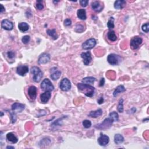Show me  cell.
<instances>
[{
	"label": "cell",
	"mask_w": 149,
	"mask_h": 149,
	"mask_svg": "<svg viewBox=\"0 0 149 149\" xmlns=\"http://www.w3.org/2000/svg\"><path fill=\"white\" fill-rule=\"evenodd\" d=\"M41 87L42 90L45 91H52L54 89V87L52 84L51 82L49 79H44L41 84Z\"/></svg>",
	"instance_id": "5"
},
{
	"label": "cell",
	"mask_w": 149,
	"mask_h": 149,
	"mask_svg": "<svg viewBox=\"0 0 149 149\" xmlns=\"http://www.w3.org/2000/svg\"><path fill=\"white\" fill-rule=\"evenodd\" d=\"M95 81V78H93V77H86L82 80V82L84 84H93Z\"/></svg>",
	"instance_id": "27"
},
{
	"label": "cell",
	"mask_w": 149,
	"mask_h": 149,
	"mask_svg": "<svg viewBox=\"0 0 149 149\" xmlns=\"http://www.w3.org/2000/svg\"><path fill=\"white\" fill-rule=\"evenodd\" d=\"M83 126L85 128H89L92 126V123L89 120H84L82 122Z\"/></svg>",
	"instance_id": "33"
},
{
	"label": "cell",
	"mask_w": 149,
	"mask_h": 149,
	"mask_svg": "<svg viewBox=\"0 0 149 149\" xmlns=\"http://www.w3.org/2000/svg\"><path fill=\"white\" fill-rule=\"evenodd\" d=\"M98 103L99 104H102L103 103V102H104V98H103V97H101L99 100H98Z\"/></svg>",
	"instance_id": "42"
},
{
	"label": "cell",
	"mask_w": 149,
	"mask_h": 149,
	"mask_svg": "<svg viewBox=\"0 0 149 149\" xmlns=\"http://www.w3.org/2000/svg\"><path fill=\"white\" fill-rule=\"evenodd\" d=\"M0 7H1V9H0V12L2 13L4 11H5V8L2 5H0Z\"/></svg>",
	"instance_id": "43"
},
{
	"label": "cell",
	"mask_w": 149,
	"mask_h": 149,
	"mask_svg": "<svg viewBox=\"0 0 149 149\" xmlns=\"http://www.w3.org/2000/svg\"><path fill=\"white\" fill-rule=\"evenodd\" d=\"M47 33L49 34L50 37H51L52 38H53V39L55 40L58 38L57 32H56V30L55 29H52V30L49 29V30H47Z\"/></svg>",
	"instance_id": "28"
},
{
	"label": "cell",
	"mask_w": 149,
	"mask_h": 149,
	"mask_svg": "<svg viewBox=\"0 0 149 149\" xmlns=\"http://www.w3.org/2000/svg\"><path fill=\"white\" fill-rule=\"evenodd\" d=\"M81 56V57L83 58L84 64L85 65H88L92 60L90 52H83V53H82Z\"/></svg>",
	"instance_id": "12"
},
{
	"label": "cell",
	"mask_w": 149,
	"mask_h": 149,
	"mask_svg": "<svg viewBox=\"0 0 149 149\" xmlns=\"http://www.w3.org/2000/svg\"><path fill=\"white\" fill-rule=\"evenodd\" d=\"M78 87L79 91H81L87 97H92L94 94L95 88L89 84L84 83H79Z\"/></svg>",
	"instance_id": "1"
},
{
	"label": "cell",
	"mask_w": 149,
	"mask_h": 149,
	"mask_svg": "<svg viewBox=\"0 0 149 149\" xmlns=\"http://www.w3.org/2000/svg\"><path fill=\"white\" fill-rule=\"evenodd\" d=\"M50 60V55L48 53H43L40 55L38 59V63L40 65L46 64Z\"/></svg>",
	"instance_id": "10"
},
{
	"label": "cell",
	"mask_w": 149,
	"mask_h": 149,
	"mask_svg": "<svg viewBox=\"0 0 149 149\" xmlns=\"http://www.w3.org/2000/svg\"><path fill=\"white\" fill-rule=\"evenodd\" d=\"M96 45V40L92 38L87 40L82 44V48L84 50H90L94 48Z\"/></svg>",
	"instance_id": "7"
},
{
	"label": "cell",
	"mask_w": 149,
	"mask_h": 149,
	"mask_svg": "<svg viewBox=\"0 0 149 149\" xmlns=\"http://www.w3.org/2000/svg\"><path fill=\"white\" fill-rule=\"evenodd\" d=\"M143 42V40L140 37L136 36L133 37L131 39L130 42V47L132 48L133 50H136L139 48L140 45L142 44Z\"/></svg>",
	"instance_id": "6"
},
{
	"label": "cell",
	"mask_w": 149,
	"mask_h": 149,
	"mask_svg": "<svg viewBox=\"0 0 149 149\" xmlns=\"http://www.w3.org/2000/svg\"><path fill=\"white\" fill-rule=\"evenodd\" d=\"M84 26L82 25L81 23H78L76 26L75 28V31L78 33H82L84 30Z\"/></svg>",
	"instance_id": "30"
},
{
	"label": "cell",
	"mask_w": 149,
	"mask_h": 149,
	"mask_svg": "<svg viewBox=\"0 0 149 149\" xmlns=\"http://www.w3.org/2000/svg\"><path fill=\"white\" fill-rule=\"evenodd\" d=\"M31 73L33 74V80L37 83H38L41 81L42 76H43L42 71L37 66H33V67L31 68Z\"/></svg>",
	"instance_id": "2"
},
{
	"label": "cell",
	"mask_w": 149,
	"mask_h": 149,
	"mask_svg": "<svg viewBox=\"0 0 149 149\" xmlns=\"http://www.w3.org/2000/svg\"><path fill=\"white\" fill-rule=\"evenodd\" d=\"M109 116H110V118L113 120V122H117L119 119L118 114L116 112H112V113L109 114Z\"/></svg>",
	"instance_id": "29"
},
{
	"label": "cell",
	"mask_w": 149,
	"mask_h": 149,
	"mask_svg": "<svg viewBox=\"0 0 149 149\" xmlns=\"http://www.w3.org/2000/svg\"><path fill=\"white\" fill-rule=\"evenodd\" d=\"M108 39L111 41H115L117 40V36L114 31H110L107 34Z\"/></svg>",
	"instance_id": "26"
},
{
	"label": "cell",
	"mask_w": 149,
	"mask_h": 149,
	"mask_svg": "<svg viewBox=\"0 0 149 149\" xmlns=\"http://www.w3.org/2000/svg\"><path fill=\"white\" fill-rule=\"evenodd\" d=\"M42 1H37L36 2V8L39 10H42L44 8V5H42Z\"/></svg>",
	"instance_id": "35"
},
{
	"label": "cell",
	"mask_w": 149,
	"mask_h": 149,
	"mask_svg": "<svg viewBox=\"0 0 149 149\" xmlns=\"http://www.w3.org/2000/svg\"><path fill=\"white\" fill-rule=\"evenodd\" d=\"M7 139L10 142L12 143H17L18 141V138L15 136L14 134H13L12 133H9L7 135Z\"/></svg>",
	"instance_id": "22"
},
{
	"label": "cell",
	"mask_w": 149,
	"mask_h": 149,
	"mask_svg": "<svg viewBox=\"0 0 149 149\" xmlns=\"http://www.w3.org/2000/svg\"><path fill=\"white\" fill-rule=\"evenodd\" d=\"M124 138L121 134H116L114 136V142L116 145H120L124 142Z\"/></svg>",
	"instance_id": "24"
},
{
	"label": "cell",
	"mask_w": 149,
	"mask_h": 149,
	"mask_svg": "<svg viewBox=\"0 0 149 149\" xmlns=\"http://www.w3.org/2000/svg\"><path fill=\"white\" fill-rule=\"evenodd\" d=\"M29 72V68L26 65H19L17 68V73L19 75L23 76Z\"/></svg>",
	"instance_id": "11"
},
{
	"label": "cell",
	"mask_w": 149,
	"mask_h": 149,
	"mask_svg": "<svg viewBox=\"0 0 149 149\" xmlns=\"http://www.w3.org/2000/svg\"><path fill=\"white\" fill-rule=\"evenodd\" d=\"M142 29L143 31H145L146 33H148L149 31V23H145L144 25H143Z\"/></svg>",
	"instance_id": "34"
},
{
	"label": "cell",
	"mask_w": 149,
	"mask_h": 149,
	"mask_svg": "<svg viewBox=\"0 0 149 149\" xmlns=\"http://www.w3.org/2000/svg\"><path fill=\"white\" fill-rule=\"evenodd\" d=\"M37 87L34 86H31L28 89V94L31 100H34L37 97Z\"/></svg>",
	"instance_id": "15"
},
{
	"label": "cell",
	"mask_w": 149,
	"mask_h": 149,
	"mask_svg": "<svg viewBox=\"0 0 149 149\" xmlns=\"http://www.w3.org/2000/svg\"><path fill=\"white\" fill-rule=\"evenodd\" d=\"M113 122H114L113 121V120L109 117L108 118L105 119L104 121L101 124L96 125H95V127L99 129H107L110 128L112 126V124H113Z\"/></svg>",
	"instance_id": "3"
},
{
	"label": "cell",
	"mask_w": 149,
	"mask_h": 149,
	"mask_svg": "<svg viewBox=\"0 0 149 149\" xmlns=\"http://www.w3.org/2000/svg\"><path fill=\"white\" fill-rule=\"evenodd\" d=\"M103 111L102 109H98L97 110L94 111H91L89 114V116L92 118H97L98 116H100L102 115Z\"/></svg>",
	"instance_id": "23"
},
{
	"label": "cell",
	"mask_w": 149,
	"mask_h": 149,
	"mask_svg": "<svg viewBox=\"0 0 149 149\" xmlns=\"http://www.w3.org/2000/svg\"><path fill=\"white\" fill-rule=\"evenodd\" d=\"M51 72H52V73L51 74V78L52 80H54V81H56V80H58L60 78V76L61 75V72L59 70H57V68H55V70H52L51 69Z\"/></svg>",
	"instance_id": "18"
},
{
	"label": "cell",
	"mask_w": 149,
	"mask_h": 149,
	"mask_svg": "<svg viewBox=\"0 0 149 149\" xmlns=\"http://www.w3.org/2000/svg\"><path fill=\"white\" fill-rule=\"evenodd\" d=\"M10 118H11V121L12 124H14L15 122L17 121V116H16V114L14 113H10Z\"/></svg>",
	"instance_id": "37"
},
{
	"label": "cell",
	"mask_w": 149,
	"mask_h": 149,
	"mask_svg": "<svg viewBox=\"0 0 149 149\" xmlns=\"http://www.w3.org/2000/svg\"><path fill=\"white\" fill-rule=\"evenodd\" d=\"M126 90V89L125 88V87L122 85H120V86H118V87L114 90L113 92V95L114 97H116V95H118L119 93L124 92Z\"/></svg>",
	"instance_id": "25"
},
{
	"label": "cell",
	"mask_w": 149,
	"mask_h": 149,
	"mask_svg": "<svg viewBox=\"0 0 149 149\" xmlns=\"http://www.w3.org/2000/svg\"><path fill=\"white\" fill-rule=\"evenodd\" d=\"M77 16L81 20L86 19V10L84 9H80L77 11Z\"/></svg>",
	"instance_id": "20"
},
{
	"label": "cell",
	"mask_w": 149,
	"mask_h": 149,
	"mask_svg": "<svg viewBox=\"0 0 149 149\" xmlns=\"http://www.w3.org/2000/svg\"><path fill=\"white\" fill-rule=\"evenodd\" d=\"M25 108V105L19 103H15L12 105L11 109L14 112H19V113H21L24 109Z\"/></svg>",
	"instance_id": "14"
},
{
	"label": "cell",
	"mask_w": 149,
	"mask_h": 149,
	"mask_svg": "<svg viewBox=\"0 0 149 149\" xmlns=\"http://www.w3.org/2000/svg\"><path fill=\"white\" fill-rule=\"evenodd\" d=\"M18 28L22 32H26V31H27L29 30V26L27 23L21 22L19 23Z\"/></svg>",
	"instance_id": "21"
},
{
	"label": "cell",
	"mask_w": 149,
	"mask_h": 149,
	"mask_svg": "<svg viewBox=\"0 0 149 149\" xmlns=\"http://www.w3.org/2000/svg\"><path fill=\"white\" fill-rule=\"evenodd\" d=\"M114 19L113 18H111L110 19L108 20V22L107 23V27L110 29H113L114 28Z\"/></svg>",
	"instance_id": "32"
},
{
	"label": "cell",
	"mask_w": 149,
	"mask_h": 149,
	"mask_svg": "<svg viewBox=\"0 0 149 149\" xmlns=\"http://www.w3.org/2000/svg\"><path fill=\"white\" fill-rule=\"evenodd\" d=\"M107 61L110 64L112 65H118L119 63L121 61V58L119 55L115 54H111L108 55L107 57Z\"/></svg>",
	"instance_id": "4"
},
{
	"label": "cell",
	"mask_w": 149,
	"mask_h": 149,
	"mask_svg": "<svg viewBox=\"0 0 149 149\" xmlns=\"http://www.w3.org/2000/svg\"><path fill=\"white\" fill-rule=\"evenodd\" d=\"M72 21L70 19H66L64 21V25L65 26H70L71 25Z\"/></svg>",
	"instance_id": "40"
},
{
	"label": "cell",
	"mask_w": 149,
	"mask_h": 149,
	"mask_svg": "<svg viewBox=\"0 0 149 149\" xmlns=\"http://www.w3.org/2000/svg\"><path fill=\"white\" fill-rule=\"evenodd\" d=\"M104 83H105V80H104V78L101 79L99 86H103L104 84Z\"/></svg>",
	"instance_id": "41"
},
{
	"label": "cell",
	"mask_w": 149,
	"mask_h": 149,
	"mask_svg": "<svg viewBox=\"0 0 149 149\" xmlns=\"http://www.w3.org/2000/svg\"><path fill=\"white\" fill-rule=\"evenodd\" d=\"M1 116H2V115H3V113H2V112H1Z\"/></svg>",
	"instance_id": "45"
},
{
	"label": "cell",
	"mask_w": 149,
	"mask_h": 149,
	"mask_svg": "<svg viewBox=\"0 0 149 149\" xmlns=\"http://www.w3.org/2000/svg\"><path fill=\"white\" fill-rule=\"evenodd\" d=\"M1 27L6 30H11L14 28V25L12 22L7 19H4L1 22Z\"/></svg>",
	"instance_id": "13"
},
{
	"label": "cell",
	"mask_w": 149,
	"mask_h": 149,
	"mask_svg": "<svg viewBox=\"0 0 149 149\" xmlns=\"http://www.w3.org/2000/svg\"><path fill=\"white\" fill-rule=\"evenodd\" d=\"M30 40V37L29 36H25L22 37V41L24 44H27Z\"/></svg>",
	"instance_id": "36"
},
{
	"label": "cell",
	"mask_w": 149,
	"mask_h": 149,
	"mask_svg": "<svg viewBox=\"0 0 149 149\" xmlns=\"http://www.w3.org/2000/svg\"><path fill=\"white\" fill-rule=\"evenodd\" d=\"M124 100L123 99H121L119 100V104L118 105V111L119 113H123L124 111V105H123Z\"/></svg>",
	"instance_id": "31"
},
{
	"label": "cell",
	"mask_w": 149,
	"mask_h": 149,
	"mask_svg": "<svg viewBox=\"0 0 149 149\" xmlns=\"http://www.w3.org/2000/svg\"><path fill=\"white\" fill-rule=\"evenodd\" d=\"M88 0H81V1H80V4H81V6L83 7H86L88 5Z\"/></svg>",
	"instance_id": "38"
},
{
	"label": "cell",
	"mask_w": 149,
	"mask_h": 149,
	"mask_svg": "<svg viewBox=\"0 0 149 149\" xmlns=\"http://www.w3.org/2000/svg\"><path fill=\"white\" fill-rule=\"evenodd\" d=\"M51 96V93L49 91H46L40 95V100L42 103H47Z\"/></svg>",
	"instance_id": "17"
},
{
	"label": "cell",
	"mask_w": 149,
	"mask_h": 149,
	"mask_svg": "<svg viewBox=\"0 0 149 149\" xmlns=\"http://www.w3.org/2000/svg\"><path fill=\"white\" fill-rule=\"evenodd\" d=\"M7 148H15L14 147H12V146H7Z\"/></svg>",
	"instance_id": "44"
},
{
	"label": "cell",
	"mask_w": 149,
	"mask_h": 149,
	"mask_svg": "<svg viewBox=\"0 0 149 149\" xmlns=\"http://www.w3.org/2000/svg\"><path fill=\"white\" fill-rule=\"evenodd\" d=\"M60 87L62 91L67 92L68 90H70L71 87V84L70 80L68 79L67 78L63 79L60 82Z\"/></svg>",
	"instance_id": "8"
},
{
	"label": "cell",
	"mask_w": 149,
	"mask_h": 149,
	"mask_svg": "<svg viewBox=\"0 0 149 149\" xmlns=\"http://www.w3.org/2000/svg\"><path fill=\"white\" fill-rule=\"evenodd\" d=\"M97 142L100 146H105L108 144L109 142H110V138H109L107 135L101 134L100 136L98 138Z\"/></svg>",
	"instance_id": "9"
},
{
	"label": "cell",
	"mask_w": 149,
	"mask_h": 149,
	"mask_svg": "<svg viewBox=\"0 0 149 149\" xmlns=\"http://www.w3.org/2000/svg\"><path fill=\"white\" fill-rule=\"evenodd\" d=\"M7 56L10 59H12V58H14L15 56V54L14 51H8L7 52Z\"/></svg>",
	"instance_id": "39"
},
{
	"label": "cell",
	"mask_w": 149,
	"mask_h": 149,
	"mask_svg": "<svg viewBox=\"0 0 149 149\" xmlns=\"http://www.w3.org/2000/svg\"><path fill=\"white\" fill-rule=\"evenodd\" d=\"M126 1L124 0H118L114 3V8L116 9H121L125 6Z\"/></svg>",
	"instance_id": "19"
},
{
	"label": "cell",
	"mask_w": 149,
	"mask_h": 149,
	"mask_svg": "<svg viewBox=\"0 0 149 149\" xmlns=\"http://www.w3.org/2000/svg\"><path fill=\"white\" fill-rule=\"evenodd\" d=\"M92 9L95 10V12H99L102 11L103 8V5L102 4H101L100 1H93L92 3Z\"/></svg>",
	"instance_id": "16"
}]
</instances>
